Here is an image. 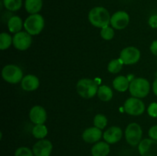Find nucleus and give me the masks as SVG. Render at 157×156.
Listing matches in <instances>:
<instances>
[{"label": "nucleus", "instance_id": "7c9ffc66", "mask_svg": "<svg viewBox=\"0 0 157 156\" xmlns=\"http://www.w3.org/2000/svg\"><path fill=\"white\" fill-rule=\"evenodd\" d=\"M149 24L153 28H157V15H152L148 21Z\"/></svg>", "mask_w": 157, "mask_h": 156}, {"label": "nucleus", "instance_id": "423d86ee", "mask_svg": "<svg viewBox=\"0 0 157 156\" xmlns=\"http://www.w3.org/2000/svg\"><path fill=\"white\" fill-rule=\"evenodd\" d=\"M143 131L140 125L136 122H133L127 125L125 130V138L127 143L132 146L139 145L142 139Z\"/></svg>", "mask_w": 157, "mask_h": 156}, {"label": "nucleus", "instance_id": "f03ea898", "mask_svg": "<svg viewBox=\"0 0 157 156\" xmlns=\"http://www.w3.org/2000/svg\"><path fill=\"white\" fill-rule=\"evenodd\" d=\"M77 91L81 97L90 99L98 94V84L94 80L83 78L77 84Z\"/></svg>", "mask_w": 157, "mask_h": 156}, {"label": "nucleus", "instance_id": "aec40b11", "mask_svg": "<svg viewBox=\"0 0 157 156\" xmlns=\"http://www.w3.org/2000/svg\"><path fill=\"white\" fill-rule=\"evenodd\" d=\"M8 28H9V32L12 33H18L22 28V20L17 15L11 17L8 21Z\"/></svg>", "mask_w": 157, "mask_h": 156}, {"label": "nucleus", "instance_id": "2eb2a0df", "mask_svg": "<svg viewBox=\"0 0 157 156\" xmlns=\"http://www.w3.org/2000/svg\"><path fill=\"white\" fill-rule=\"evenodd\" d=\"M102 137L101 129L97 127H90L84 131L82 134V138L84 142L87 143H95L98 142Z\"/></svg>", "mask_w": 157, "mask_h": 156}, {"label": "nucleus", "instance_id": "393cba45", "mask_svg": "<svg viewBox=\"0 0 157 156\" xmlns=\"http://www.w3.org/2000/svg\"><path fill=\"white\" fill-rule=\"evenodd\" d=\"M3 4L6 9L12 12H15L21 7L22 1L21 0H3Z\"/></svg>", "mask_w": 157, "mask_h": 156}, {"label": "nucleus", "instance_id": "9d476101", "mask_svg": "<svg viewBox=\"0 0 157 156\" xmlns=\"http://www.w3.org/2000/svg\"><path fill=\"white\" fill-rule=\"evenodd\" d=\"M32 36L25 32H19L13 36V45L19 50H25L32 44Z\"/></svg>", "mask_w": 157, "mask_h": 156}, {"label": "nucleus", "instance_id": "6ab92c4d", "mask_svg": "<svg viewBox=\"0 0 157 156\" xmlns=\"http://www.w3.org/2000/svg\"><path fill=\"white\" fill-rule=\"evenodd\" d=\"M42 0H25V7L30 14H38L42 8Z\"/></svg>", "mask_w": 157, "mask_h": 156}, {"label": "nucleus", "instance_id": "a878e982", "mask_svg": "<svg viewBox=\"0 0 157 156\" xmlns=\"http://www.w3.org/2000/svg\"><path fill=\"white\" fill-rule=\"evenodd\" d=\"M94 125L97 128H100V129H103V128L107 126V119L103 114L96 115L94 119Z\"/></svg>", "mask_w": 157, "mask_h": 156}, {"label": "nucleus", "instance_id": "dca6fc26", "mask_svg": "<svg viewBox=\"0 0 157 156\" xmlns=\"http://www.w3.org/2000/svg\"><path fill=\"white\" fill-rule=\"evenodd\" d=\"M21 88L25 91H34L39 87V80L35 75L29 74L21 80Z\"/></svg>", "mask_w": 157, "mask_h": 156}, {"label": "nucleus", "instance_id": "0eeeda50", "mask_svg": "<svg viewBox=\"0 0 157 156\" xmlns=\"http://www.w3.org/2000/svg\"><path fill=\"white\" fill-rule=\"evenodd\" d=\"M124 110L130 116H140L145 111V105L139 98L130 97L124 102Z\"/></svg>", "mask_w": 157, "mask_h": 156}, {"label": "nucleus", "instance_id": "7ed1b4c3", "mask_svg": "<svg viewBox=\"0 0 157 156\" xmlns=\"http://www.w3.org/2000/svg\"><path fill=\"white\" fill-rule=\"evenodd\" d=\"M150 84L145 78L138 77L130 82L129 90L133 97L144 98L150 93Z\"/></svg>", "mask_w": 157, "mask_h": 156}, {"label": "nucleus", "instance_id": "412c9836", "mask_svg": "<svg viewBox=\"0 0 157 156\" xmlns=\"http://www.w3.org/2000/svg\"><path fill=\"white\" fill-rule=\"evenodd\" d=\"M98 96L101 100L107 102V101H110L113 97V91L108 86H101L98 88Z\"/></svg>", "mask_w": 157, "mask_h": 156}, {"label": "nucleus", "instance_id": "5701e85b", "mask_svg": "<svg viewBox=\"0 0 157 156\" xmlns=\"http://www.w3.org/2000/svg\"><path fill=\"white\" fill-rule=\"evenodd\" d=\"M13 43V38L6 32H2L0 35V49L2 50H6Z\"/></svg>", "mask_w": 157, "mask_h": 156}, {"label": "nucleus", "instance_id": "20e7f679", "mask_svg": "<svg viewBox=\"0 0 157 156\" xmlns=\"http://www.w3.org/2000/svg\"><path fill=\"white\" fill-rule=\"evenodd\" d=\"M44 26V18L39 14H32L26 18L24 23V28L26 32L31 35H37L41 33Z\"/></svg>", "mask_w": 157, "mask_h": 156}, {"label": "nucleus", "instance_id": "4be33fe9", "mask_svg": "<svg viewBox=\"0 0 157 156\" xmlns=\"http://www.w3.org/2000/svg\"><path fill=\"white\" fill-rule=\"evenodd\" d=\"M32 135L38 139H43L48 135V128L44 124L35 125L32 128Z\"/></svg>", "mask_w": 157, "mask_h": 156}, {"label": "nucleus", "instance_id": "473e14b6", "mask_svg": "<svg viewBox=\"0 0 157 156\" xmlns=\"http://www.w3.org/2000/svg\"><path fill=\"white\" fill-rule=\"evenodd\" d=\"M153 93H154V94L157 96V78L154 81H153Z\"/></svg>", "mask_w": 157, "mask_h": 156}, {"label": "nucleus", "instance_id": "4468645a", "mask_svg": "<svg viewBox=\"0 0 157 156\" xmlns=\"http://www.w3.org/2000/svg\"><path fill=\"white\" fill-rule=\"evenodd\" d=\"M123 136V132L120 127L112 126L104 132L103 137L108 144H114L119 142Z\"/></svg>", "mask_w": 157, "mask_h": 156}, {"label": "nucleus", "instance_id": "9b49d317", "mask_svg": "<svg viewBox=\"0 0 157 156\" xmlns=\"http://www.w3.org/2000/svg\"><path fill=\"white\" fill-rule=\"evenodd\" d=\"M130 22V16L124 11H119L113 14L110 18V24L117 30L124 29Z\"/></svg>", "mask_w": 157, "mask_h": 156}, {"label": "nucleus", "instance_id": "6e6552de", "mask_svg": "<svg viewBox=\"0 0 157 156\" xmlns=\"http://www.w3.org/2000/svg\"><path fill=\"white\" fill-rule=\"evenodd\" d=\"M120 58L123 61L124 64L130 65L138 62L140 58V51L136 47L130 46L125 47L121 52Z\"/></svg>", "mask_w": 157, "mask_h": 156}, {"label": "nucleus", "instance_id": "c756f323", "mask_svg": "<svg viewBox=\"0 0 157 156\" xmlns=\"http://www.w3.org/2000/svg\"><path fill=\"white\" fill-rule=\"evenodd\" d=\"M148 134L150 139L157 141V125H153L150 128Z\"/></svg>", "mask_w": 157, "mask_h": 156}, {"label": "nucleus", "instance_id": "f8f14e48", "mask_svg": "<svg viewBox=\"0 0 157 156\" xmlns=\"http://www.w3.org/2000/svg\"><path fill=\"white\" fill-rule=\"evenodd\" d=\"M53 145L49 140L40 139L33 145L32 151L35 156H50Z\"/></svg>", "mask_w": 157, "mask_h": 156}, {"label": "nucleus", "instance_id": "a211bd4d", "mask_svg": "<svg viewBox=\"0 0 157 156\" xmlns=\"http://www.w3.org/2000/svg\"><path fill=\"white\" fill-rule=\"evenodd\" d=\"M129 80L124 76H118L113 80V86L115 90L119 92H125L130 87Z\"/></svg>", "mask_w": 157, "mask_h": 156}, {"label": "nucleus", "instance_id": "bb28decb", "mask_svg": "<svg viewBox=\"0 0 157 156\" xmlns=\"http://www.w3.org/2000/svg\"><path fill=\"white\" fill-rule=\"evenodd\" d=\"M101 35L102 38H104V40L109 41V40H111L113 38V36H114V31H113V28L110 27L108 25L107 27L101 28Z\"/></svg>", "mask_w": 157, "mask_h": 156}, {"label": "nucleus", "instance_id": "1a4fd4ad", "mask_svg": "<svg viewBox=\"0 0 157 156\" xmlns=\"http://www.w3.org/2000/svg\"><path fill=\"white\" fill-rule=\"evenodd\" d=\"M138 151L141 156H157V141L152 139H143L138 145Z\"/></svg>", "mask_w": 157, "mask_h": 156}, {"label": "nucleus", "instance_id": "ddd939ff", "mask_svg": "<svg viewBox=\"0 0 157 156\" xmlns=\"http://www.w3.org/2000/svg\"><path fill=\"white\" fill-rule=\"evenodd\" d=\"M29 118L35 125L44 124L47 119V113L41 106H35L29 112Z\"/></svg>", "mask_w": 157, "mask_h": 156}, {"label": "nucleus", "instance_id": "cd10ccee", "mask_svg": "<svg viewBox=\"0 0 157 156\" xmlns=\"http://www.w3.org/2000/svg\"><path fill=\"white\" fill-rule=\"evenodd\" d=\"M33 151L28 147H20L17 148L15 152V156H34Z\"/></svg>", "mask_w": 157, "mask_h": 156}, {"label": "nucleus", "instance_id": "2f4dec72", "mask_svg": "<svg viewBox=\"0 0 157 156\" xmlns=\"http://www.w3.org/2000/svg\"><path fill=\"white\" fill-rule=\"evenodd\" d=\"M150 50H151L152 54L157 56V40L153 41L150 46Z\"/></svg>", "mask_w": 157, "mask_h": 156}, {"label": "nucleus", "instance_id": "f257e3e1", "mask_svg": "<svg viewBox=\"0 0 157 156\" xmlns=\"http://www.w3.org/2000/svg\"><path fill=\"white\" fill-rule=\"evenodd\" d=\"M110 13L104 7H95L90 11L88 19L94 26L103 28L110 23Z\"/></svg>", "mask_w": 157, "mask_h": 156}, {"label": "nucleus", "instance_id": "c85d7f7f", "mask_svg": "<svg viewBox=\"0 0 157 156\" xmlns=\"http://www.w3.org/2000/svg\"><path fill=\"white\" fill-rule=\"evenodd\" d=\"M149 116L153 118H157V102H152L147 109Z\"/></svg>", "mask_w": 157, "mask_h": 156}, {"label": "nucleus", "instance_id": "39448f33", "mask_svg": "<svg viewBox=\"0 0 157 156\" xmlns=\"http://www.w3.org/2000/svg\"><path fill=\"white\" fill-rule=\"evenodd\" d=\"M2 78L9 84H15L22 80L23 72L19 67L15 64H8L2 70Z\"/></svg>", "mask_w": 157, "mask_h": 156}, {"label": "nucleus", "instance_id": "b1692460", "mask_svg": "<svg viewBox=\"0 0 157 156\" xmlns=\"http://www.w3.org/2000/svg\"><path fill=\"white\" fill-rule=\"evenodd\" d=\"M123 64H124V63L121 61V58H119V59H113L109 63L107 70H108L109 72L112 73H117L122 70Z\"/></svg>", "mask_w": 157, "mask_h": 156}, {"label": "nucleus", "instance_id": "f3484780", "mask_svg": "<svg viewBox=\"0 0 157 156\" xmlns=\"http://www.w3.org/2000/svg\"><path fill=\"white\" fill-rule=\"evenodd\" d=\"M110 145L106 142H97L91 148L92 156H107L110 153Z\"/></svg>", "mask_w": 157, "mask_h": 156}]
</instances>
